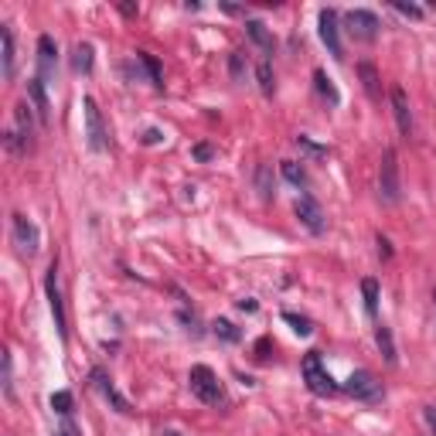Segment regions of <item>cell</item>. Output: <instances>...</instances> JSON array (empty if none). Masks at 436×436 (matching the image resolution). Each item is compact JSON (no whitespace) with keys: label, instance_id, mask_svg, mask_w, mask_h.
I'll return each instance as SVG.
<instances>
[{"label":"cell","instance_id":"cell-18","mask_svg":"<svg viewBox=\"0 0 436 436\" xmlns=\"http://www.w3.org/2000/svg\"><path fill=\"white\" fill-rule=\"evenodd\" d=\"M246 31H249V38H252V45H256L259 52L273 55V35H269V28H266L263 20H249Z\"/></svg>","mask_w":436,"mask_h":436},{"label":"cell","instance_id":"cell-2","mask_svg":"<svg viewBox=\"0 0 436 436\" xmlns=\"http://www.w3.org/2000/svg\"><path fill=\"white\" fill-rule=\"evenodd\" d=\"M300 372H304L307 389H310L314 396H338V392H341V385L331 379V372L324 368L321 351H307V355H304V365H300Z\"/></svg>","mask_w":436,"mask_h":436},{"label":"cell","instance_id":"cell-24","mask_svg":"<svg viewBox=\"0 0 436 436\" xmlns=\"http://www.w3.org/2000/svg\"><path fill=\"white\" fill-rule=\"evenodd\" d=\"M136 61H140V65H143V72H147V78H151V86H157V89H160V86H164V82H160V61H157V58L153 55H147V52H136Z\"/></svg>","mask_w":436,"mask_h":436},{"label":"cell","instance_id":"cell-16","mask_svg":"<svg viewBox=\"0 0 436 436\" xmlns=\"http://www.w3.org/2000/svg\"><path fill=\"white\" fill-rule=\"evenodd\" d=\"M28 99H31V110L38 113V123L45 126L48 123V93H45V82L41 78H28Z\"/></svg>","mask_w":436,"mask_h":436},{"label":"cell","instance_id":"cell-13","mask_svg":"<svg viewBox=\"0 0 436 436\" xmlns=\"http://www.w3.org/2000/svg\"><path fill=\"white\" fill-rule=\"evenodd\" d=\"M0 61H4V78L14 82V72H18V48H14V31H11V24H0Z\"/></svg>","mask_w":436,"mask_h":436},{"label":"cell","instance_id":"cell-8","mask_svg":"<svg viewBox=\"0 0 436 436\" xmlns=\"http://www.w3.org/2000/svg\"><path fill=\"white\" fill-rule=\"evenodd\" d=\"M344 392L348 396L361 399V402H379L382 399V382L368 372V368H358V372H351L348 382H344Z\"/></svg>","mask_w":436,"mask_h":436},{"label":"cell","instance_id":"cell-33","mask_svg":"<svg viewBox=\"0 0 436 436\" xmlns=\"http://www.w3.org/2000/svg\"><path fill=\"white\" fill-rule=\"evenodd\" d=\"M55 436H82V433H78V426H76V423H72V419L65 416V423H61V426L55 430Z\"/></svg>","mask_w":436,"mask_h":436},{"label":"cell","instance_id":"cell-4","mask_svg":"<svg viewBox=\"0 0 436 436\" xmlns=\"http://www.w3.org/2000/svg\"><path fill=\"white\" fill-rule=\"evenodd\" d=\"M188 385H191V392L201 399L205 406L222 402V382H218V375L211 372L208 365H194V368L188 372Z\"/></svg>","mask_w":436,"mask_h":436},{"label":"cell","instance_id":"cell-6","mask_svg":"<svg viewBox=\"0 0 436 436\" xmlns=\"http://www.w3.org/2000/svg\"><path fill=\"white\" fill-rule=\"evenodd\" d=\"M45 293H48V307L55 317V331L61 341H69V317H65V304H61V290H58V263L48 266L45 273Z\"/></svg>","mask_w":436,"mask_h":436},{"label":"cell","instance_id":"cell-38","mask_svg":"<svg viewBox=\"0 0 436 436\" xmlns=\"http://www.w3.org/2000/svg\"><path fill=\"white\" fill-rule=\"evenodd\" d=\"M256 351H259L256 358H259V361H266V351H269V338H263V341L256 344Z\"/></svg>","mask_w":436,"mask_h":436},{"label":"cell","instance_id":"cell-3","mask_svg":"<svg viewBox=\"0 0 436 436\" xmlns=\"http://www.w3.org/2000/svg\"><path fill=\"white\" fill-rule=\"evenodd\" d=\"M379 198L385 205H396L402 198V184H399V153L389 147L382 153V167H379Z\"/></svg>","mask_w":436,"mask_h":436},{"label":"cell","instance_id":"cell-23","mask_svg":"<svg viewBox=\"0 0 436 436\" xmlns=\"http://www.w3.org/2000/svg\"><path fill=\"white\" fill-rule=\"evenodd\" d=\"M314 82H317V93H321L331 106H338V102H341V93L334 89V82H331V78L324 76V69H317V72H314Z\"/></svg>","mask_w":436,"mask_h":436},{"label":"cell","instance_id":"cell-32","mask_svg":"<svg viewBox=\"0 0 436 436\" xmlns=\"http://www.w3.org/2000/svg\"><path fill=\"white\" fill-rule=\"evenodd\" d=\"M297 147H304L307 153H314V157H324V147H317V143H310V140H307V136H297Z\"/></svg>","mask_w":436,"mask_h":436},{"label":"cell","instance_id":"cell-20","mask_svg":"<svg viewBox=\"0 0 436 436\" xmlns=\"http://www.w3.org/2000/svg\"><path fill=\"white\" fill-rule=\"evenodd\" d=\"M93 45L89 41H82V45H76V52H72V69L76 72H82V76H89L93 72Z\"/></svg>","mask_w":436,"mask_h":436},{"label":"cell","instance_id":"cell-10","mask_svg":"<svg viewBox=\"0 0 436 436\" xmlns=\"http://www.w3.org/2000/svg\"><path fill=\"white\" fill-rule=\"evenodd\" d=\"M344 24H348V35L358 41H375L379 38V18L372 11H348L344 14Z\"/></svg>","mask_w":436,"mask_h":436},{"label":"cell","instance_id":"cell-29","mask_svg":"<svg viewBox=\"0 0 436 436\" xmlns=\"http://www.w3.org/2000/svg\"><path fill=\"white\" fill-rule=\"evenodd\" d=\"M283 321L290 324V327H293V331H297L300 338H307V334L314 331V327H310V321H307V317H297V314H290V310H286V314H283Z\"/></svg>","mask_w":436,"mask_h":436},{"label":"cell","instance_id":"cell-43","mask_svg":"<svg viewBox=\"0 0 436 436\" xmlns=\"http://www.w3.org/2000/svg\"><path fill=\"white\" fill-rule=\"evenodd\" d=\"M433 310H436V290H433Z\"/></svg>","mask_w":436,"mask_h":436},{"label":"cell","instance_id":"cell-15","mask_svg":"<svg viewBox=\"0 0 436 436\" xmlns=\"http://www.w3.org/2000/svg\"><path fill=\"white\" fill-rule=\"evenodd\" d=\"M392 113H396V126L402 136H413V113H409V99L402 89H392Z\"/></svg>","mask_w":436,"mask_h":436},{"label":"cell","instance_id":"cell-34","mask_svg":"<svg viewBox=\"0 0 436 436\" xmlns=\"http://www.w3.org/2000/svg\"><path fill=\"white\" fill-rule=\"evenodd\" d=\"M194 157H198V160H211V157H215V151H211V143H198V147H194Z\"/></svg>","mask_w":436,"mask_h":436},{"label":"cell","instance_id":"cell-19","mask_svg":"<svg viewBox=\"0 0 436 436\" xmlns=\"http://www.w3.org/2000/svg\"><path fill=\"white\" fill-rule=\"evenodd\" d=\"M375 341H379V351H382V358H385V365H396V361H399L396 341H392V331H389L385 324H379V327H375Z\"/></svg>","mask_w":436,"mask_h":436},{"label":"cell","instance_id":"cell-36","mask_svg":"<svg viewBox=\"0 0 436 436\" xmlns=\"http://www.w3.org/2000/svg\"><path fill=\"white\" fill-rule=\"evenodd\" d=\"M375 242H379V256H382V259H389V256H392V246H389V239H385V235H379Z\"/></svg>","mask_w":436,"mask_h":436},{"label":"cell","instance_id":"cell-17","mask_svg":"<svg viewBox=\"0 0 436 436\" xmlns=\"http://www.w3.org/2000/svg\"><path fill=\"white\" fill-rule=\"evenodd\" d=\"M358 76H361V86H365L368 99H372V102H379V99H382V86H379V72H375V65H372V61H361Z\"/></svg>","mask_w":436,"mask_h":436},{"label":"cell","instance_id":"cell-27","mask_svg":"<svg viewBox=\"0 0 436 436\" xmlns=\"http://www.w3.org/2000/svg\"><path fill=\"white\" fill-rule=\"evenodd\" d=\"M4 396H7V402H14V361H11V351H4Z\"/></svg>","mask_w":436,"mask_h":436},{"label":"cell","instance_id":"cell-26","mask_svg":"<svg viewBox=\"0 0 436 436\" xmlns=\"http://www.w3.org/2000/svg\"><path fill=\"white\" fill-rule=\"evenodd\" d=\"M280 171H283V177L290 181V184H297V188H307V171L297 164V160H283L280 164Z\"/></svg>","mask_w":436,"mask_h":436},{"label":"cell","instance_id":"cell-28","mask_svg":"<svg viewBox=\"0 0 436 436\" xmlns=\"http://www.w3.org/2000/svg\"><path fill=\"white\" fill-rule=\"evenodd\" d=\"M52 409L58 416H72V392H55L52 396Z\"/></svg>","mask_w":436,"mask_h":436},{"label":"cell","instance_id":"cell-9","mask_svg":"<svg viewBox=\"0 0 436 436\" xmlns=\"http://www.w3.org/2000/svg\"><path fill=\"white\" fill-rule=\"evenodd\" d=\"M293 211H297V218H300V225H304L307 232L321 235L324 228H327L324 208L317 205V198H314V194H300V198H297V205H293Z\"/></svg>","mask_w":436,"mask_h":436},{"label":"cell","instance_id":"cell-25","mask_svg":"<svg viewBox=\"0 0 436 436\" xmlns=\"http://www.w3.org/2000/svg\"><path fill=\"white\" fill-rule=\"evenodd\" d=\"M361 293H365V310H368V317H375V314H379V283H375V280H361Z\"/></svg>","mask_w":436,"mask_h":436},{"label":"cell","instance_id":"cell-1","mask_svg":"<svg viewBox=\"0 0 436 436\" xmlns=\"http://www.w3.org/2000/svg\"><path fill=\"white\" fill-rule=\"evenodd\" d=\"M4 143L14 157H24V153L35 151V116H31V106L28 102H18L14 106V123L4 133Z\"/></svg>","mask_w":436,"mask_h":436},{"label":"cell","instance_id":"cell-22","mask_svg":"<svg viewBox=\"0 0 436 436\" xmlns=\"http://www.w3.org/2000/svg\"><path fill=\"white\" fill-rule=\"evenodd\" d=\"M256 78H259V93H263V95H273V93H276V76H273V65H269V58H263V61L256 65Z\"/></svg>","mask_w":436,"mask_h":436},{"label":"cell","instance_id":"cell-35","mask_svg":"<svg viewBox=\"0 0 436 436\" xmlns=\"http://www.w3.org/2000/svg\"><path fill=\"white\" fill-rule=\"evenodd\" d=\"M423 419H426V426H430V433L436 436V406H426V409H423Z\"/></svg>","mask_w":436,"mask_h":436},{"label":"cell","instance_id":"cell-37","mask_svg":"<svg viewBox=\"0 0 436 436\" xmlns=\"http://www.w3.org/2000/svg\"><path fill=\"white\" fill-rule=\"evenodd\" d=\"M232 76H242V55H232Z\"/></svg>","mask_w":436,"mask_h":436},{"label":"cell","instance_id":"cell-40","mask_svg":"<svg viewBox=\"0 0 436 436\" xmlns=\"http://www.w3.org/2000/svg\"><path fill=\"white\" fill-rule=\"evenodd\" d=\"M119 11H123V14H126V18H133V14H136V11H140V7H133V4H123V7H119Z\"/></svg>","mask_w":436,"mask_h":436},{"label":"cell","instance_id":"cell-14","mask_svg":"<svg viewBox=\"0 0 436 436\" xmlns=\"http://www.w3.org/2000/svg\"><path fill=\"white\" fill-rule=\"evenodd\" d=\"M38 65H41V82L48 76H55V65H58V45L52 41V35H41L38 38Z\"/></svg>","mask_w":436,"mask_h":436},{"label":"cell","instance_id":"cell-5","mask_svg":"<svg viewBox=\"0 0 436 436\" xmlns=\"http://www.w3.org/2000/svg\"><path fill=\"white\" fill-rule=\"evenodd\" d=\"M82 113H86V143H89V151H95V153L106 151L110 147V130L102 123V113H99L93 95L82 99Z\"/></svg>","mask_w":436,"mask_h":436},{"label":"cell","instance_id":"cell-42","mask_svg":"<svg viewBox=\"0 0 436 436\" xmlns=\"http://www.w3.org/2000/svg\"><path fill=\"white\" fill-rule=\"evenodd\" d=\"M164 436H181V433H174V430H167V433H164Z\"/></svg>","mask_w":436,"mask_h":436},{"label":"cell","instance_id":"cell-30","mask_svg":"<svg viewBox=\"0 0 436 436\" xmlns=\"http://www.w3.org/2000/svg\"><path fill=\"white\" fill-rule=\"evenodd\" d=\"M256 188H259V198H263V201H269V198H273V184H269V167H259V174H256Z\"/></svg>","mask_w":436,"mask_h":436},{"label":"cell","instance_id":"cell-11","mask_svg":"<svg viewBox=\"0 0 436 436\" xmlns=\"http://www.w3.org/2000/svg\"><path fill=\"white\" fill-rule=\"evenodd\" d=\"M317 28H321V41L327 45V52L341 61V58H344V45H341V28H338V11L324 7L321 18H317Z\"/></svg>","mask_w":436,"mask_h":436},{"label":"cell","instance_id":"cell-41","mask_svg":"<svg viewBox=\"0 0 436 436\" xmlns=\"http://www.w3.org/2000/svg\"><path fill=\"white\" fill-rule=\"evenodd\" d=\"M239 310H256V300H239Z\"/></svg>","mask_w":436,"mask_h":436},{"label":"cell","instance_id":"cell-39","mask_svg":"<svg viewBox=\"0 0 436 436\" xmlns=\"http://www.w3.org/2000/svg\"><path fill=\"white\" fill-rule=\"evenodd\" d=\"M143 143H160V130H147L143 133Z\"/></svg>","mask_w":436,"mask_h":436},{"label":"cell","instance_id":"cell-31","mask_svg":"<svg viewBox=\"0 0 436 436\" xmlns=\"http://www.w3.org/2000/svg\"><path fill=\"white\" fill-rule=\"evenodd\" d=\"M392 7H396L399 14H406V18H413V20L423 18V7H416V4H406V0H392Z\"/></svg>","mask_w":436,"mask_h":436},{"label":"cell","instance_id":"cell-21","mask_svg":"<svg viewBox=\"0 0 436 436\" xmlns=\"http://www.w3.org/2000/svg\"><path fill=\"white\" fill-rule=\"evenodd\" d=\"M211 331H215V338H218V341H225V344H239V341H242V331H239L232 321H225V317H218V321L211 324Z\"/></svg>","mask_w":436,"mask_h":436},{"label":"cell","instance_id":"cell-7","mask_svg":"<svg viewBox=\"0 0 436 436\" xmlns=\"http://www.w3.org/2000/svg\"><path fill=\"white\" fill-rule=\"evenodd\" d=\"M11 232H14V246H18L20 256H35L41 246V235H38V225L28 218V215H11Z\"/></svg>","mask_w":436,"mask_h":436},{"label":"cell","instance_id":"cell-12","mask_svg":"<svg viewBox=\"0 0 436 436\" xmlns=\"http://www.w3.org/2000/svg\"><path fill=\"white\" fill-rule=\"evenodd\" d=\"M93 385H95V389H99V396L106 399V402L113 406L116 413H133V409H130V402H126V399H123V396H119V392H116L113 379H110V375H106L102 368H93Z\"/></svg>","mask_w":436,"mask_h":436}]
</instances>
